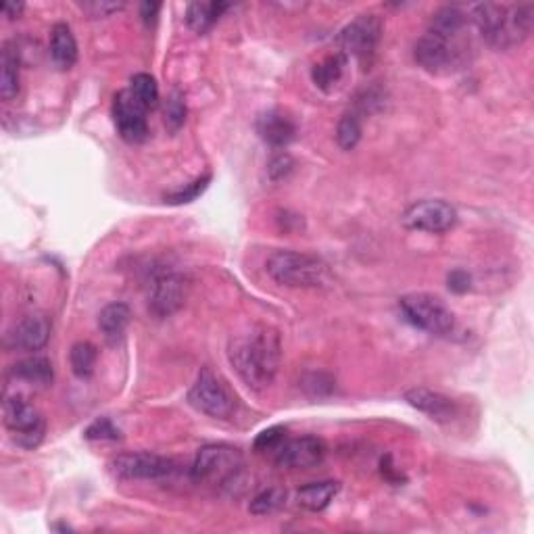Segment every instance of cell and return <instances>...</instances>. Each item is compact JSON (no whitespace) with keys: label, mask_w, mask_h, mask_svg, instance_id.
Segmentation results:
<instances>
[{"label":"cell","mask_w":534,"mask_h":534,"mask_svg":"<svg viewBox=\"0 0 534 534\" xmlns=\"http://www.w3.org/2000/svg\"><path fill=\"white\" fill-rule=\"evenodd\" d=\"M228 359L251 391H265L276 380L282 361L280 336L267 326L234 334L228 345Z\"/></svg>","instance_id":"6da1fadb"},{"label":"cell","mask_w":534,"mask_h":534,"mask_svg":"<svg viewBox=\"0 0 534 534\" xmlns=\"http://www.w3.org/2000/svg\"><path fill=\"white\" fill-rule=\"evenodd\" d=\"M265 270L278 284L290 289H315L326 280V265L298 251H276L267 257Z\"/></svg>","instance_id":"7a4b0ae2"},{"label":"cell","mask_w":534,"mask_h":534,"mask_svg":"<svg viewBox=\"0 0 534 534\" xmlns=\"http://www.w3.org/2000/svg\"><path fill=\"white\" fill-rule=\"evenodd\" d=\"M405 320L432 336H449L455 332V315L441 298L428 292H411L399 301Z\"/></svg>","instance_id":"3957f363"},{"label":"cell","mask_w":534,"mask_h":534,"mask_svg":"<svg viewBox=\"0 0 534 534\" xmlns=\"http://www.w3.org/2000/svg\"><path fill=\"white\" fill-rule=\"evenodd\" d=\"M243 468V455L230 444H207L196 453L190 476L196 482H213L221 485L237 476Z\"/></svg>","instance_id":"277c9868"},{"label":"cell","mask_w":534,"mask_h":534,"mask_svg":"<svg viewBox=\"0 0 534 534\" xmlns=\"http://www.w3.org/2000/svg\"><path fill=\"white\" fill-rule=\"evenodd\" d=\"M4 426L13 435V441L23 449L38 447L42 443L44 432H47L42 413L23 397H6Z\"/></svg>","instance_id":"5b68a950"},{"label":"cell","mask_w":534,"mask_h":534,"mask_svg":"<svg viewBox=\"0 0 534 534\" xmlns=\"http://www.w3.org/2000/svg\"><path fill=\"white\" fill-rule=\"evenodd\" d=\"M188 400L196 411L215 419L230 418L234 413V407H237V400H234L224 383L215 376L211 367H202L199 372L193 389L188 392Z\"/></svg>","instance_id":"8992f818"},{"label":"cell","mask_w":534,"mask_h":534,"mask_svg":"<svg viewBox=\"0 0 534 534\" xmlns=\"http://www.w3.org/2000/svg\"><path fill=\"white\" fill-rule=\"evenodd\" d=\"M380 36H383V19L374 15V13L359 15L340 31V53L345 56H355L361 65H366L376 53Z\"/></svg>","instance_id":"52a82bcc"},{"label":"cell","mask_w":534,"mask_h":534,"mask_svg":"<svg viewBox=\"0 0 534 534\" xmlns=\"http://www.w3.org/2000/svg\"><path fill=\"white\" fill-rule=\"evenodd\" d=\"M400 220L409 230L443 234L457 224V211L441 199H424L407 207Z\"/></svg>","instance_id":"ba28073f"},{"label":"cell","mask_w":534,"mask_h":534,"mask_svg":"<svg viewBox=\"0 0 534 534\" xmlns=\"http://www.w3.org/2000/svg\"><path fill=\"white\" fill-rule=\"evenodd\" d=\"M113 474L124 480H161L176 472V463L169 457L140 451V453H122L111 463Z\"/></svg>","instance_id":"9c48e42d"},{"label":"cell","mask_w":534,"mask_h":534,"mask_svg":"<svg viewBox=\"0 0 534 534\" xmlns=\"http://www.w3.org/2000/svg\"><path fill=\"white\" fill-rule=\"evenodd\" d=\"M186 298V280L182 273L159 270L152 273L149 286V309L157 317L176 314Z\"/></svg>","instance_id":"30bf717a"},{"label":"cell","mask_w":534,"mask_h":534,"mask_svg":"<svg viewBox=\"0 0 534 534\" xmlns=\"http://www.w3.org/2000/svg\"><path fill=\"white\" fill-rule=\"evenodd\" d=\"M146 111L138 103L136 97L128 90H122L116 94L113 100V119H116L117 132L125 142L140 144L149 136V124H146Z\"/></svg>","instance_id":"8fae6325"},{"label":"cell","mask_w":534,"mask_h":534,"mask_svg":"<svg viewBox=\"0 0 534 534\" xmlns=\"http://www.w3.org/2000/svg\"><path fill=\"white\" fill-rule=\"evenodd\" d=\"M50 339V320L47 314L34 311V314L23 315L15 326L6 334V347L15 351L36 353L47 347Z\"/></svg>","instance_id":"7c38bea8"},{"label":"cell","mask_w":534,"mask_h":534,"mask_svg":"<svg viewBox=\"0 0 534 534\" xmlns=\"http://www.w3.org/2000/svg\"><path fill=\"white\" fill-rule=\"evenodd\" d=\"M326 457V443L314 435H305L284 441L276 451V461L282 468L303 469L314 468Z\"/></svg>","instance_id":"4fadbf2b"},{"label":"cell","mask_w":534,"mask_h":534,"mask_svg":"<svg viewBox=\"0 0 534 534\" xmlns=\"http://www.w3.org/2000/svg\"><path fill=\"white\" fill-rule=\"evenodd\" d=\"M405 400L413 409L426 413V416L438 424L453 422L457 418V403L453 399L443 395V392L424 389V386H416V389L407 391Z\"/></svg>","instance_id":"5bb4252c"},{"label":"cell","mask_w":534,"mask_h":534,"mask_svg":"<svg viewBox=\"0 0 534 534\" xmlns=\"http://www.w3.org/2000/svg\"><path fill=\"white\" fill-rule=\"evenodd\" d=\"M413 56H416L418 65L426 69V72L438 73L451 65V61H453V48H451V44L443 40V38L424 34L416 42Z\"/></svg>","instance_id":"9a60e30c"},{"label":"cell","mask_w":534,"mask_h":534,"mask_svg":"<svg viewBox=\"0 0 534 534\" xmlns=\"http://www.w3.org/2000/svg\"><path fill=\"white\" fill-rule=\"evenodd\" d=\"M257 134L265 144L273 146V149H284L295 140L297 125L286 113L270 109L257 117Z\"/></svg>","instance_id":"2e32d148"},{"label":"cell","mask_w":534,"mask_h":534,"mask_svg":"<svg viewBox=\"0 0 534 534\" xmlns=\"http://www.w3.org/2000/svg\"><path fill=\"white\" fill-rule=\"evenodd\" d=\"M50 56L61 69L73 67L78 61V42L67 23H55L50 30Z\"/></svg>","instance_id":"e0dca14e"},{"label":"cell","mask_w":534,"mask_h":534,"mask_svg":"<svg viewBox=\"0 0 534 534\" xmlns=\"http://www.w3.org/2000/svg\"><path fill=\"white\" fill-rule=\"evenodd\" d=\"M339 491H340V485L336 480L311 482V485H305L298 488L297 501L303 510L323 512L330 504H332Z\"/></svg>","instance_id":"ac0fdd59"},{"label":"cell","mask_w":534,"mask_h":534,"mask_svg":"<svg viewBox=\"0 0 534 534\" xmlns=\"http://www.w3.org/2000/svg\"><path fill=\"white\" fill-rule=\"evenodd\" d=\"M466 22H468V15L460 9V6H453V4L441 6V9L432 13L430 23H428V34L438 36L449 42L451 38H455L463 28H466Z\"/></svg>","instance_id":"d6986e66"},{"label":"cell","mask_w":534,"mask_h":534,"mask_svg":"<svg viewBox=\"0 0 534 534\" xmlns=\"http://www.w3.org/2000/svg\"><path fill=\"white\" fill-rule=\"evenodd\" d=\"M347 67V56L340 53H332L328 56H323L322 61H317L314 69H311V80L314 84L320 88L323 92H332L339 82L342 80V73H345Z\"/></svg>","instance_id":"ffe728a7"},{"label":"cell","mask_w":534,"mask_h":534,"mask_svg":"<svg viewBox=\"0 0 534 534\" xmlns=\"http://www.w3.org/2000/svg\"><path fill=\"white\" fill-rule=\"evenodd\" d=\"M228 9H230V4L215 3V0L213 3H190L186 9L188 28L196 34H207Z\"/></svg>","instance_id":"44dd1931"},{"label":"cell","mask_w":534,"mask_h":534,"mask_svg":"<svg viewBox=\"0 0 534 534\" xmlns=\"http://www.w3.org/2000/svg\"><path fill=\"white\" fill-rule=\"evenodd\" d=\"M132 317V311L125 303H111L100 311L99 315V328L103 336L109 342H117L122 339L125 328H128Z\"/></svg>","instance_id":"7402d4cb"},{"label":"cell","mask_w":534,"mask_h":534,"mask_svg":"<svg viewBox=\"0 0 534 534\" xmlns=\"http://www.w3.org/2000/svg\"><path fill=\"white\" fill-rule=\"evenodd\" d=\"M11 374L15 378L23 380V383L38 384V386H48L55 378L53 364H50L47 357H38V355L17 361V364L11 367Z\"/></svg>","instance_id":"603a6c76"},{"label":"cell","mask_w":534,"mask_h":534,"mask_svg":"<svg viewBox=\"0 0 534 534\" xmlns=\"http://www.w3.org/2000/svg\"><path fill=\"white\" fill-rule=\"evenodd\" d=\"M19 94V59L11 47H4L0 56V97L13 100Z\"/></svg>","instance_id":"cb8c5ba5"},{"label":"cell","mask_w":534,"mask_h":534,"mask_svg":"<svg viewBox=\"0 0 534 534\" xmlns=\"http://www.w3.org/2000/svg\"><path fill=\"white\" fill-rule=\"evenodd\" d=\"M97 361H99V351L92 342L82 340L75 342L69 351V364H72V372L78 376L80 380H88L97 370Z\"/></svg>","instance_id":"d4e9b609"},{"label":"cell","mask_w":534,"mask_h":534,"mask_svg":"<svg viewBox=\"0 0 534 534\" xmlns=\"http://www.w3.org/2000/svg\"><path fill=\"white\" fill-rule=\"evenodd\" d=\"M361 134H364V116L359 111H347L342 113L336 125V142L342 151H353L359 144Z\"/></svg>","instance_id":"484cf974"},{"label":"cell","mask_w":534,"mask_h":534,"mask_svg":"<svg viewBox=\"0 0 534 534\" xmlns=\"http://www.w3.org/2000/svg\"><path fill=\"white\" fill-rule=\"evenodd\" d=\"M130 92L136 97L140 105L144 107L146 111L157 109L159 105V86L157 80L152 78L151 73H136L130 82Z\"/></svg>","instance_id":"4316f807"},{"label":"cell","mask_w":534,"mask_h":534,"mask_svg":"<svg viewBox=\"0 0 534 534\" xmlns=\"http://www.w3.org/2000/svg\"><path fill=\"white\" fill-rule=\"evenodd\" d=\"M284 504H286V493L282 488L270 487L253 497L249 512L253 516H271V513H276Z\"/></svg>","instance_id":"83f0119b"},{"label":"cell","mask_w":534,"mask_h":534,"mask_svg":"<svg viewBox=\"0 0 534 534\" xmlns=\"http://www.w3.org/2000/svg\"><path fill=\"white\" fill-rule=\"evenodd\" d=\"M209 182H211V174H202L196 177L194 182L184 184L182 188L171 190V193L165 194V202H169V205H186V202H193L205 193Z\"/></svg>","instance_id":"f1b7e54d"},{"label":"cell","mask_w":534,"mask_h":534,"mask_svg":"<svg viewBox=\"0 0 534 534\" xmlns=\"http://www.w3.org/2000/svg\"><path fill=\"white\" fill-rule=\"evenodd\" d=\"M163 116L169 132H177L186 122V103H184V94L180 90H174L165 100Z\"/></svg>","instance_id":"f546056e"},{"label":"cell","mask_w":534,"mask_h":534,"mask_svg":"<svg viewBox=\"0 0 534 534\" xmlns=\"http://www.w3.org/2000/svg\"><path fill=\"white\" fill-rule=\"evenodd\" d=\"M84 436L88 441H119L122 432H119L117 426L109 418H99L88 426Z\"/></svg>","instance_id":"4dcf8cb0"},{"label":"cell","mask_w":534,"mask_h":534,"mask_svg":"<svg viewBox=\"0 0 534 534\" xmlns=\"http://www.w3.org/2000/svg\"><path fill=\"white\" fill-rule=\"evenodd\" d=\"M286 441V428L284 426H271L263 432H259L255 438V449L262 453H270V451H278L280 444Z\"/></svg>","instance_id":"1f68e13d"},{"label":"cell","mask_w":534,"mask_h":534,"mask_svg":"<svg viewBox=\"0 0 534 534\" xmlns=\"http://www.w3.org/2000/svg\"><path fill=\"white\" fill-rule=\"evenodd\" d=\"M292 169H295V161H292L289 152H278L267 165V176H270L271 182H282L292 174Z\"/></svg>","instance_id":"d6a6232c"},{"label":"cell","mask_w":534,"mask_h":534,"mask_svg":"<svg viewBox=\"0 0 534 534\" xmlns=\"http://www.w3.org/2000/svg\"><path fill=\"white\" fill-rule=\"evenodd\" d=\"M80 9L88 13L92 19L111 17L113 13H119L125 9V3H113V0H92V3H82Z\"/></svg>","instance_id":"836d02e7"},{"label":"cell","mask_w":534,"mask_h":534,"mask_svg":"<svg viewBox=\"0 0 534 534\" xmlns=\"http://www.w3.org/2000/svg\"><path fill=\"white\" fill-rule=\"evenodd\" d=\"M449 289L457 292V295H461V292H466L469 289V276L463 270H455L449 273Z\"/></svg>","instance_id":"e575fe53"},{"label":"cell","mask_w":534,"mask_h":534,"mask_svg":"<svg viewBox=\"0 0 534 534\" xmlns=\"http://www.w3.org/2000/svg\"><path fill=\"white\" fill-rule=\"evenodd\" d=\"M159 11H161V4H159V3H142V4H140V17H142V22L146 25H151L152 22H155Z\"/></svg>","instance_id":"d590c367"},{"label":"cell","mask_w":534,"mask_h":534,"mask_svg":"<svg viewBox=\"0 0 534 534\" xmlns=\"http://www.w3.org/2000/svg\"><path fill=\"white\" fill-rule=\"evenodd\" d=\"M380 466H383V474H384L386 480H391V482H400V480H403V476H400L399 469L391 463V457H384Z\"/></svg>","instance_id":"8d00e7d4"},{"label":"cell","mask_w":534,"mask_h":534,"mask_svg":"<svg viewBox=\"0 0 534 534\" xmlns=\"http://www.w3.org/2000/svg\"><path fill=\"white\" fill-rule=\"evenodd\" d=\"M22 11H23V4H22V3H6V4L3 6L4 17H9V19L19 17V15H22Z\"/></svg>","instance_id":"74e56055"}]
</instances>
